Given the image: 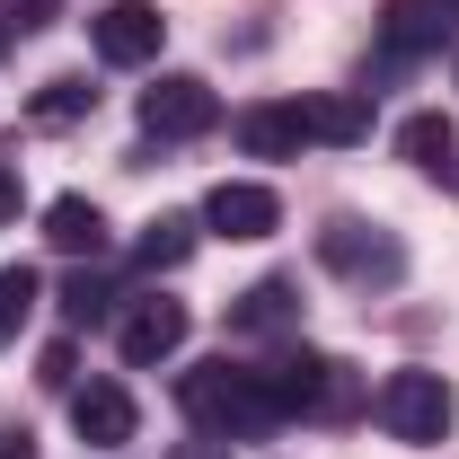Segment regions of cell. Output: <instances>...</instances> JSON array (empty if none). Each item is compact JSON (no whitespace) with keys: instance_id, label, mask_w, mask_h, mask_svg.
Instances as JSON below:
<instances>
[{"instance_id":"obj_1","label":"cell","mask_w":459,"mask_h":459,"mask_svg":"<svg viewBox=\"0 0 459 459\" xmlns=\"http://www.w3.org/2000/svg\"><path fill=\"white\" fill-rule=\"evenodd\" d=\"M177 406H186V424H195L204 442H256V433L283 424V406H274V389H265V371H230V362L186 371V380H177Z\"/></svg>"},{"instance_id":"obj_2","label":"cell","mask_w":459,"mask_h":459,"mask_svg":"<svg viewBox=\"0 0 459 459\" xmlns=\"http://www.w3.org/2000/svg\"><path fill=\"white\" fill-rule=\"evenodd\" d=\"M318 265L344 274V283H362V291H389V283H406V238L380 230V221H362V212H336V221L318 230Z\"/></svg>"},{"instance_id":"obj_3","label":"cell","mask_w":459,"mask_h":459,"mask_svg":"<svg viewBox=\"0 0 459 459\" xmlns=\"http://www.w3.org/2000/svg\"><path fill=\"white\" fill-rule=\"evenodd\" d=\"M371 415L389 424V442H451V415H459V398H451V380L442 371H389L380 380V398H371Z\"/></svg>"},{"instance_id":"obj_4","label":"cell","mask_w":459,"mask_h":459,"mask_svg":"<svg viewBox=\"0 0 459 459\" xmlns=\"http://www.w3.org/2000/svg\"><path fill=\"white\" fill-rule=\"evenodd\" d=\"M265 389H274V406L283 415H353L362 406V389H353V371H344L336 353H283L274 371H265Z\"/></svg>"},{"instance_id":"obj_5","label":"cell","mask_w":459,"mask_h":459,"mask_svg":"<svg viewBox=\"0 0 459 459\" xmlns=\"http://www.w3.org/2000/svg\"><path fill=\"white\" fill-rule=\"evenodd\" d=\"M221 124V98H212V80H195V71H160L151 89H142V133L151 142H195V133H212Z\"/></svg>"},{"instance_id":"obj_6","label":"cell","mask_w":459,"mask_h":459,"mask_svg":"<svg viewBox=\"0 0 459 459\" xmlns=\"http://www.w3.org/2000/svg\"><path fill=\"white\" fill-rule=\"evenodd\" d=\"M89 45H98V62H115V71H142V62H160V45H169V18H160L151 0H107V9L89 18Z\"/></svg>"},{"instance_id":"obj_7","label":"cell","mask_w":459,"mask_h":459,"mask_svg":"<svg viewBox=\"0 0 459 459\" xmlns=\"http://www.w3.org/2000/svg\"><path fill=\"white\" fill-rule=\"evenodd\" d=\"M204 230H212V238H238V247H256V238L283 230V195L256 186V177H221V186L204 195Z\"/></svg>"},{"instance_id":"obj_8","label":"cell","mask_w":459,"mask_h":459,"mask_svg":"<svg viewBox=\"0 0 459 459\" xmlns=\"http://www.w3.org/2000/svg\"><path fill=\"white\" fill-rule=\"evenodd\" d=\"M186 300H169V291H151V300H133L124 309V327H115V344H124V362L133 371H151V362H169L177 344H186Z\"/></svg>"},{"instance_id":"obj_9","label":"cell","mask_w":459,"mask_h":459,"mask_svg":"<svg viewBox=\"0 0 459 459\" xmlns=\"http://www.w3.org/2000/svg\"><path fill=\"white\" fill-rule=\"evenodd\" d=\"M451 36V0H380V54L415 62Z\"/></svg>"},{"instance_id":"obj_10","label":"cell","mask_w":459,"mask_h":459,"mask_svg":"<svg viewBox=\"0 0 459 459\" xmlns=\"http://www.w3.org/2000/svg\"><path fill=\"white\" fill-rule=\"evenodd\" d=\"M71 424H80V442H89V451H124L142 415H133V389L89 380V389H71Z\"/></svg>"},{"instance_id":"obj_11","label":"cell","mask_w":459,"mask_h":459,"mask_svg":"<svg viewBox=\"0 0 459 459\" xmlns=\"http://www.w3.org/2000/svg\"><path fill=\"white\" fill-rule=\"evenodd\" d=\"M300 142H309L300 98H265V107L238 115V151H247V160H300Z\"/></svg>"},{"instance_id":"obj_12","label":"cell","mask_w":459,"mask_h":459,"mask_svg":"<svg viewBox=\"0 0 459 459\" xmlns=\"http://www.w3.org/2000/svg\"><path fill=\"white\" fill-rule=\"evenodd\" d=\"M45 238H54L62 256H98L107 247V212L89 195H62V204H45Z\"/></svg>"},{"instance_id":"obj_13","label":"cell","mask_w":459,"mask_h":459,"mask_svg":"<svg viewBox=\"0 0 459 459\" xmlns=\"http://www.w3.org/2000/svg\"><path fill=\"white\" fill-rule=\"evenodd\" d=\"M230 327H238V336H283V327H300V291H291V283H256V291H238Z\"/></svg>"},{"instance_id":"obj_14","label":"cell","mask_w":459,"mask_h":459,"mask_svg":"<svg viewBox=\"0 0 459 459\" xmlns=\"http://www.w3.org/2000/svg\"><path fill=\"white\" fill-rule=\"evenodd\" d=\"M300 124H309V142H362L371 133V107L362 98H300Z\"/></svg>"},{"instance_id":"obj_15","label":"cell","mask_w":459,"mask_h":459,"mask_svg":"<svg viewBox=\"0 0 459 459\" xmlns=\"http://www.w3.org/2000/svg\"><path fill=\"white\" fill-rule=\"evenodd\" d=\"M133 256H142V274H177V265L195 256V221H186V212H160V221L142 230Z\"/></svg>"},{"instance_id":"obj_16","label":"cell","mask_w":459,"mask_h":459,"mask_svg":"<svg viewBox=\"0 0 459 459\" xmlns=\"http://www.w3.org/2000/svg\"><path fill=\"white\" fill-rule=\"evenodd\" d=\"M451 151H459L451 115H406V124H398V160H415V169H442Z\"/></svg>"},{"instance_id":"obj_17","label":"cell","mask_w":459,"mask_h":459,"mask_svg":"<svg viewBox=\"0 0 459 459\" xmlns=\"http://www.w3.org/2000/svg\"><path fill=\"white\" fill-rule=\"evenodd\" d=\"M36 300H45L36 265H0V344H18V327L36 318Z\"/></svg>"},{"instance_id":"obj_18","label":"cell","mask_w":459,"mask_h":459,"mask_svg":"<svg viewBox=\"0 0 459 459\" xmlns=\"http://www.w3.org/2000/svg\"><path fill=\"white\" fill-rule=\"evenodd\" d=\"M89 107H98V89H89V80H71V71L36 89V124H80Z\"/></svg>"},{"instance_id":"obj_19","label":"cell","mask_w":459,"mask_h":459,"mask_svg":"<svg viewBox=\"0 0 459 459\" xmlns=\"http://www.w3.org/2000/svg\"><path fill=\"white\" fill-rule=\"evenodd\" d=\"M107 309H115V283H107V274H71V283H62V318H71V327H98Z\"/></svg>"},{"instance_id":"obj_20","label":"cell","mask_w":459,"mask_h":459,"mask_svg":"<svg viewBox=\"0 0 459 459\" xmlns=\"http://www.w3.org/2000/svg\"><path fill=\"white\" fill-rule=\"evenodd\" d=\"M0 9H9V36H36V27H54L62 0H0Z\"/></svg>"},{"instance_id":"obj_21","label":"cell","mask_w":459,"mask_h":459,"mask_svg":"<svg viewBox=\"0 0 459 459\" xmlns=\"http://www.w3.org/2000/svg\"><path fill=\"white\" fill-rule=\"evenodd\" d=\"M18 204H27V186H18V160H0V221H18Z\"/></svg>"},{"instance_id":"obj_22","label":"cell","mask_w":459,"mask_h":459,"mask_svg":"<svg viewBox=\"0 0 459 459\" xmlns=\"http://www.w3.org/2000/svg\"><path fill=\"white\" fill-rule=\"evenodd\" d=\"M71 371H80V362H71V344H54V353H45V371H36V380H45V389H71Z\"/></svg>"},{"instance_id":"obj_23","label":"cell","mask_w":459,"mask_h":459,"mask_svg":"<svg viewBox=\"0 0 459 459\" xmlns=\"http://www.w3.org/2000/svg\"><path fill=\"white\" fill-rule=\"evenodd\" d=\"M0 459H36V442L27 433H0Z\"/></svg>"},{"instance_id":"obj_24","label":"cell","mask_w":459,"mask_h":459,"mask_svg":"<svg viewBox=\"0 0 459 459\" xmlns=\"http://www.w3.org/2000/svg\"><path fill=\"white\" fill-rule=\"evenodd\" d=\"M169 459H230V451H212V442H177Z\"/></svg>"},{"instance_id":"obj_25","label":"cell","mask_w":459,"mask_h":459,"mask_svg":"<svg viewBox=\"0 0 459 459\" xmlns=\"http://www.w3.org/2000/svg\"><path fill=\"white\" fill-rule=\"evenodd\" d=\"M451 186H459V169H451Z\"/></svg>"},{"instance_id":"obj_26","label":"cell","mask_w":459,"mask_h":459,"mask_svg":"<svg viewBox=\"0 0 459 459\" xmlns=\"http://www.w3.org/2000/svg\"><path fill=\"white\" fill-rule=\"evenodd\" d=\"M451 9H459V0H451Z\"/></svg>"}]
</instances>
